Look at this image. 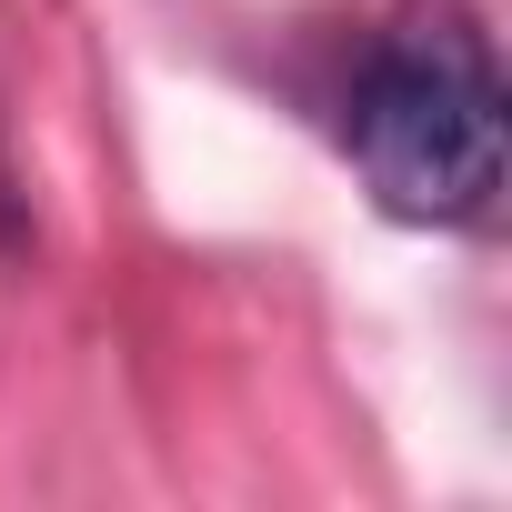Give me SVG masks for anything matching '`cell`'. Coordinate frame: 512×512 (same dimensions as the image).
<instances>
[{"mask_svg":"<svg viewBox=\"0 0 512 512\" xmlns=\"http://www.w3.org/2000/svg\"><path fill=\"white\" fill-rule=\"evenodd\" d=\"M332 141L352 151L362 191L392 221L482 231L512 171V91H502L492 31L462 0H422V11H392L382 31H362L332 91Z\"/></svg>","mask_w":512,"mask_h":512,"instance_id":"obj_1","label":"cell"},{"mask_svg":"<svg viewBox=\"0 0 512 512\" xmlns=\"http://www.w3.org/2000/svg\"><path fill=\"white\" fill-rule=\"evenodd\" d=\"M0 201H11V171H0Z\"/></svg>","mask_w":512,"mask_h":512,"instance_id":"obj_2","label":"cell"}]
</instances>
